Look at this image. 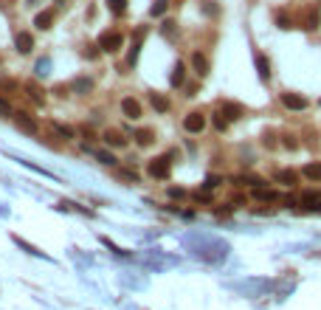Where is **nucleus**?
Listing matches in <instances>:
<instances>
[{"label": "nucleus", "mask_w": 321, "mask_h": 310, "mask_svg": "<svg viewBox=\"0 0 321 310\" xmlns=\"http://www.w3.org/2000/svg\"><path fill=\"white\" fill-rule=\"evenodd\" d=\"M273 20H276V26H279V29H293V17L290 15H287V12H276V17H273Z\"/></svg>", "instance_id": "27"}, {"label": "nucleus", "mask_w": 321, "mask_h": 310, "mask_svg": "<svg viewBox=\"0 0 321 310\" xmlns=\"http://www.w3.org/2000/svg\"><path fill=\"white\" fill-rule=\"evenodd\" d=\"M150 105L155 108V113H169V108H172V101L166 99L164 93H158V90H152V93H150Z\"/></svg>", "instance_id": "18"}, {"label": "nucleus", "mask_w": 321, "mask_h": 310, "mask_svg": "<svg viewBox=\"0 0 321 310\" xmlns=\"http://www.w3.org/2000/svg\"><path fill=\"white\" fill-rule=\"evenodd\" d=\"M192 68H194V73H197L200 79H206V76H208L211 65H208V57L203 54V51H194V54H192Z\"/></svg>", "instance_id": "8"}, {"label": "nucleus", "mask_w": 321, "mask_h": 310, "mask_svg": "<svg viewBox=\"0 0 321 310\" xmlns=\"http://www.w3.org/2000/svg\"><path fill=\"white\" fill-rule=\"evenodd\" d=\"M54 3H57V6H62V0H54Z\"/></svg>", "instance_id": "42"}, {"label": "nucleus", "mask_w": 321, "mask_h": 310, "mask_svg": "<svg viewBox=\"0 0 321 310\" xmlns=\"http://www.w3.org/2000/svg\"><path fill=\"white\" fill-rule=\"evenodd\" d=\"M15 124H17V130L29 133V136H37V133H40V124H37V119H34L31 113H26V110H17V113H15Z\"/></svg>", "instance_id": "4"}, {"label": "nucleus", "mask_w": 321, "mask_h": 310, "mask_svg": "<svg viewBox=\"0 0 321 310\" xmlns=\"http://www.w3.org/2000/svg\"><path fill=\"white\" fill-rule=\"evenodd\" d=\"M276 180L282 183V186L293 189L296 183H299V172H296V169H279V172H276Z\"/></svg>", "instance_id": "21"}, {"label": "nucleus", "mask_w": 321, "mask_h": 310, "mask_svg": "<svg viewBox=\"0 0 321 310\" xmlns=\"http://www.w3.org/2000/svg\"><path fill=\"white\" fill-rule=\"evenodd\" d=\"M220 175H208V178L206 180H203V189H208V192H211V189H217V186H220Z\"/></svg>", "instance_id": "32"}, {"label": "nucleus", "mask_w": 321, "mask_h": 310, "mask_svg": "<svg viewBox=\"0 0 321 310\" xmlns=\"http://www.w3.org/2000/svg\"><path fill=\"white\" fill-rule=\"evenodd\" d=\"M161 34H164L166 40H175V34H178V26H175L172 20H164V23H161Z\"/></svg>", "instance_id": "29"}, {"label": "nucleus", "mask_w": 321, "mask_h": 310, "mask_svg": "<svg viewBox=\"0 0 321 310\" xmlns=\"http://www.w3.org/2000/svg\"><path fill=\"white\" fill-rule=\"evenodd\" d=\"M211 124H214V130H220V133H226L229 130V119L223 116V110H217V113H211Z\"/></svg>", "instance_id": "25"}, {"label": "nucleus", "mask_w": 321, "mask_h": 310, "mask_svg": "<svg viewBox=\"0 0 321 310\" xmlns=\"http://www.w3.org/2000/svg\"><path fill=\"white\" fill-rule=\"evenodd\" d=\"M279 101H282L287 110H296V113L307 108V99L301 93H282V96H279Z\"/></svg>", "instance_id": "10"}, {"label": "nucleus", "mask_w": 321, "mask_h": 310, "mask_svg": "<svg viewBox=\"0 0 321 310\" xmlns=\"http://www.w3.org/2000/svg\"><path fill=\"white\" fill-rule=\"evenodd\" d=\"M104 3L113 15H124V12H127V0H104Z\"/></svg>", "instance_id": "28"}, {"label": "nucleus", "mask_w": 321, "mask_h": 310, "mask_svg": "<svg viewBox=\"0 0 321 310\" xmlns=\"http://www.w3.org/2000/svg\"><path fill=\"white\" fill-rule=\"evenodd\" d=\"M82 54H85L87 59H99L101 48H99V45H90V43H87V45H85V51H82Z\"/></svg>", "instance_id": "33"}, {"label": "nucleus", "mask_w": 321, "mask_h": 310, "mask_svg": "<svg viewBox=\"0 0 321 310\" xmlns=\"http://www.w3.org/2000/svg\"><path fill=\"white\" fill-rule=\"evenodd\" d=\"M183 195H186V192L180 186H169V197H183Z\"/></svg>", "instance_id": "39"}, {"label": "nucleus", "mask_w": 321, "mask_h": 310, "mask_svg": "<svg viewBox=\"0 0 321 310\" xmlns=\"http://www.w3.org/2000/svg\"><path fill=\"white\" fill-rule=\"evenodd\" d=\"M254 65H257V71H259V79L271 82V59L265 57L262 51H254Z\"/></svg>", "instance_id": "9"}, {"label": "nucleus", "mask_w": 321, "mask_h": 310, "mask_svg": "<svg viewBox=\"0 0 321 310\" xmlns=\"http://www.w3.org/2000/svg\"><path fill=\"white\" fill-rule=\"evenodd\" d=\"M166 9H169V0H152L150 15H152V17H164V15H166Z\"/></svg>", "instance_id": "26"}, {"label": "nucleus", "mask_w": 321, "mask_h": 310, "mask_svg": "<svg viewBox=\"0 0 321 310\" xmlns=\"http://www.w3.org/2000/svg\"><path fill=\"white\" fill-rule=\"evenodd\" d=\"M96 45L101 48V54H116V51H122V45H124V34L122 31H116V29L113 31L107 29V31L99 34V43Z\"/></svg>", "instance_id": "1"}, {"label": "nucleus", "mask_w": 321, "mask_h": 310, "mask_svg": "<svg viewBox=\"0 0 321 310\" xmlns=\"http://www.w3.org/2000/svg\"><path fill=\"white\" fill-rule=\"evenodd\" d=\"M101 243H104V245H107V248H110V251H113V254H122V257H124V254H127V251H122V248H119V245H116V243H110V240H107V237H101Z\"/></svg>", "instance_id": "37"}, {"label": "nucleus", "mask_w": 321, "mask_h": 310, "mask_svg": "<svg viewBox=\"0 0 321 310\" xmlns=\"http://www.w3.org/2000/svg\"><path fill=\"white\" fill-rule=\"evenodd\" d=\"M133 138H136L138 147H150L152 141H155V130H152V127H138V130L133 133Z\"/></svg>", "instance_id": "19"}, {"label": "nucleus", "mask_w": 321, "mask_h": 310, "mask_svg": "<svg viewBox=\"0 0 321 310\" xmlns=\"http://www.w3.org/2000/svg\"><path fill=\"white\" fill-rule=\"evenodd\" d=\"M301 178L307 180H315V183H321V161H310V164L301 166Z\"/></svg>", "instance_id": "20"}, {"label": "nucleus", "mask_w": 321, "mask_h": 310, "mask_svg": "<svg viewBox=\"0 0 321 310\" xmlns=\"http://www.w3.org/2000/svg\"><path fill=\"white\" fill-rule=\"evenodd\" d=\"M0 90H20V85L15 79H0Z\"/></svg>", "instance_id": "36"}, {"label": "nucleus", "mask_w": 321, "mask_h": 310, "mask_svg": "<svg viewBox=\"0 0 321 310\" xmlns=\"http://www.w3.org/2000/svg\"><path fill=\"white\" fill-rule=\"evenodd\" d=\"M144 37H147V26H138V29H136V37H133V48H130V54H127V65H130V68L138 65V54H141Z\"/></svg>", "instance_id": "5"}, {"label": "nucleus", "mask_w": 321, "mask_h": 310, "mask_svg": "<svg viewBox=\"0 0 321 310\" xmlns=\"http://www.w3.org/2000/svg\"><path fill=\"white\" fill-rule=\"evenodd\" d=\"M104 144L107 147H116V150H122V147H127V136L124 133H119V130H104Z\"/></svg>", "instance_id": "16"}, {"label": "nucleus", "mask_w": 321, "mask_h": 310, "mask_svg": "<svg viewBox=\"0 0 321 310\" xmlns=\"http://www.w3.org/2000/svg\"><path fill=\"white\" fill-rule=\"evenodd\" d=\"M318 26H321V12L318 9H310V12L301 17V29L304 31H318Z\"/></svg>", "instance_id": "15"}, {"label": "nucleus", "mask_w": 321, "mask_h": 310, "mask_svg": "<svg viewBox=\"0 0 321 310\" xmlns=\"http://www.w3.org/2000/svg\"><path fill=\"white\" fill-rule=\"evenodd\" d=\"M119 178H122V180H130V183H138L136 169H122V172H119Z\"/></svg>", "instance_id": "34"}, {"label": "nucleus", "mask_w": 321, "mask_h": 310, "mask_svg": "<svg viewBox=\"0 0 321 310\" xmlns=\"http://www.w3.org/2000/svg\"><path fill=\"white\" fill-rule=\"evenodd\" d=\"M231 183H237V186H254V189H262L268 180H265L262 175H237V178H231Z\"/></svg>", "instance_id": "13"}, {"label": "nucleus", "mask_w": 321, "mask_h": 310, "mask_svg": "<svg viewBox=\"0 0 321 310\" xmlns=\"http://www.w3.org/2000/svg\"><path fill=\"white\" fill-rule=\"evenodd\" d=\"M54 20H57V9H45V12H40V15L34 17V26L40 31H48L51 26H54Z\"/></svg>", "instance_id": "14"}, {"label": "nucleus", "mask_w": 321, "mask_h": 310, "mask_svg": "<svg viewBox=\"0 0 321 310\" xmlns=\"http://www.w3.org/2000/svg\"><path fill=\"white\" fill-rule=\"evenodd\" d=\"M122 113H124V119H130V122H138V119L144 116L141 101L133 99V96H124V99H122Z\"/></svg>", "instance_id": "6"}, {"label": "nucleus", "mask_w": 321, "mask_h": 310, "mask_svg": "<svg viewBox=\"0 0 321 310\" xmlns=\"http://www.w3.org/2000/svg\"><path fill=\"white\" fill-rule=\"evenodd\" d=\"M51 130L57 133L59 138H65V141L73 138V127H68V124H62V122H51Z\"/></svg>", "instance_id": "24"}, {"label": "nucleus", "mask_w": 321, "mask_h": 310, "mask_svg": "<svg viewBox=\"0 0 321 310\" xmlns=\"http://www.w3.org/2000/svg\"><path fill=\"white\" fill-rule=\"evenodd\" d=\"M96 158H99L101 164H110V166L116 164V155H113V152H96Z\"/></svg>", "instance_id": "35"}, {"label": "nucleus", "mask_w": 321, "mask_h": 310, "mask_svg": "<svg viewBox=\"0 0 321 310\" xmlns=\"http://www.w3.org/2000/svg\"><path fill=\"white\" fill-rule=\"evenodd\" d=\"M183 130L186 133H203L206 130V113H200V110H192V113L183 116Z\"/></svg>", "instance_id": "3"}, {"label": "nucleus", "mask_w": 321, "mask_h": 310, "mask_svg": "<svg viewBox=\"0 0 321 310\" xmlns=\"http://www.w3.org/2000/svg\"><path fill=\"white\" fill-rule=\"evenodd\" d=\"M26 3H29V6H37V3H40V0H26Z\"/></svg>", "instance_id": "41"}, {"label": "nucleus", "mask_w": 321, "mask_h": 310, "mask_svg": "<svg viewBox=\"0 0 321 310\" xmlns=\"http://www.w3.org/2000/svg\"><path fill=\"white\" fill-rule=\"evenodd\" d=\"M23 90H26V93H29V99L34 101V105H45V87H40V82H26V85H23Z\"/></svg>", "instance_id": "12"}, {"label": "nucleus", "mask_w": 321, "mask_h": 310, "mask_svg": "<svg viewBox=\"0 0 321 310\" xmlns=\"http://www.w3.org/2000/svg\"><path fill=\"white\" fill-rule=\"evenodd\" d=\"M318 105H321V99H318Z\"/></svg>", "instance_id": "43"}, {"label": "nucleus", "mask_w": 321, "mask_h": 310, "mask_svg": "<svg viewBox=\"0 0 321 310\" xmlns=\"http://www.w3.org/2000/svg\"><path fill=\"white\" fill-rule=\"evenodd\" d=\"M220 110H223V116H226L229 122H240V119L245 116V108L243 105H237V101H223Z\"/></svg>", "instance_id": "11"}, {"label": "nucleus", "mask_w": 321, "mask_h": 310, "mask_svg": "<svg viewBox=\"0 0 321 310\" xmlns=\"http://www.w3.org/2000/svg\"><path fill=\"white\" fill-rule=\"evenodd\" d=\"M254 200H262V203H279L282 200V195L279 192H273V189H254Z\"/></svg>", "instance_id": "23"}, {"label": "nucleus", "mask_w": 321, "mask_h": 310, "mask_svg": "<svg viewBox=\"0 0 321 310\" xmlns=\"http://www.w3.org/2000/svg\"><path fill=\"white\" fill-rule=\"evenodd\" d=\"M15 51H17V54H23V57L31 54V51H34V37H31L29 31H17V34H15Z\"/></svg>", "instance_id": "7"}, {"label": "nucleus", "mask_w": 321, "mask_h": 310, "mask_svg": "<svg viewBox=\"0 0 321 310\" xmlns=\"http://www.w3.org/2000/svg\"><path fill=\"white\" fill-rule=\"evenodd\" d=\"M285 147H287V150H296L299 144H296V138H293V136H287V138H285Z\"/></svg>", "instance_id": "40"}, {"label": "nucleus", "mask_w": 321, "mask_h": 310, "mask_svg": "<svg viewBox=\"0 0 321 310\" xmlns=\"http://www.w3.org/2000/svg\"><path fill=\"white\" fill-rule=\"evenodd\" d=\"M68 87H71V93L85 96V93H90V90H93V79H90V76H76Z\"/></svg>", "instance_id": "17"}, {"label": "nucleus", "mask_w": 321, "mask_h": 310, "mask_svg": "<svg viewBox=\"0 0 321 310\" xmlns=\"http://www.w3.org/2000/svg\"><path fill=\"white\" fill-rule=\"evenodd\" d=\"M203 15H208V17H217V15H220V6H217L214 0H206V3H203Z\"/></svg>", "instance_id": "31"}, {"label": "nucleus", "mask_w": 321, "mask_h": 310, "mask_svg": "<svg viewBox=\"0 0 321 310\" xmlns=\"http://www.w3.org/2000/svg\"><path fill=\"white\" fill-rule=\"evenodd\" d=\"M0 113H3V116H15V113H12V105H9L3 96H0Z\"/></svg>", "instance_id": "38"}, {"label": "nucleus", "mask_w": 321, "mask_h": 310, "mask_svg": "<svg viewBox=\"0 0 321 310\" xmlns=\"http://www.w3.org/2000/svg\"><path fill=\"white\" fill-rule=\"evenodd\" d=\"M172 155H158V158H152L150 164H147V175L155 180H166L172 175Z\"/></svg>", "instance_id": "2"}, {"label": "nucleus", "mask_w": 321, "mask_h": 310, "mask_svg": "<svg viewBox=\"0 0 321 310\" xmlns=\"http://www.w3.org/2000/svg\"><path fill=\"white\" fill-rule=\"evenodd\" d=\"M183 82H186V65L183 62H175V68H172V73H169V85L183 87Z\"/></svg>", "instance_id": "22"}, {"label": "nucleus", "mask_w": 321, "mask_h": 310, "mask_svg": "<svg viewBox=\"0 0 321 310\" xmlns=\"http://www.w3.org/2000/svg\"><path fill=\"white\" fill-rule=\"evenodd\" d=\"M12 240H15L17 245H23V248H26V251H29V254H37V257L43 254V251H37V248H34V245H31V243H26V240H23L20 234H12Z\"/></svg>", "instance_id": "30"}]
</instances>
